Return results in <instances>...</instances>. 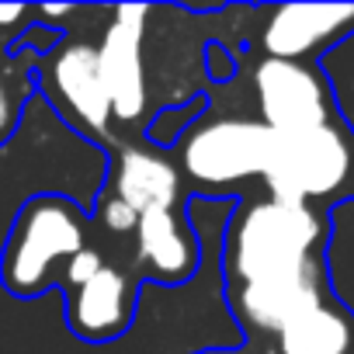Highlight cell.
<instances>
[{"mask_svg":"<svg viewBox=\"0 0 354 354\" xmlns=\"http://www.w3.org/2000/svg\"><path fill=\"white\" fill-rule=\"evenodd\" d=\"M326 216L271 195L233 198L219 240L223 292L264 285L326 264Z\"/></svg>","mask_w":354,"mask_h":354,"instance_id":"cell-1","label":"cell"},{"mask_svg":"<svg viewBox=\"0 0 354 354\" xmlns=\"http://www.w3.org/2000/svg\"><path fill=\"white\" fill-rule=\"evenodd\" d=\"M94 243L91 212L59 192L32 195L8 230L0 250V285L15 299H39L59 285L66 264Z\"/></svg>","mask_w":354,"mask_h":354,"instance_id":"cell-2","label":"cell"},{"mask_svg":"<svg viewBox=\"0 0 354 354\" xmlns=\"http://www.w3.org/2000/svg\"><path fill=\"white\" fill-rule=\"evenodd\" d=\"M274 132L247 115H198L167 149L192 198H226L261 181Z\"/></svg>","mask_w":354,"mask_h":354,"instance_id":"cell-3","label":"cell"},{"mask_svg":"<svg viewBox=\"0 0 354 354\" xmlns=\"http://www.w3.org/2000/svg\"><path fill=\"white\" fill-rule=\"evenodd\" d=\"M192 195L174 156L146 139L118 142L108 153V174L97 202L87 209L94 233L118 250L129 247L136 219L149 209H188Z\"/></svg>","mask_w":354,"mask_h":354,"instance_id":"cell-4","label":"cell"},{"mask_svg":"<svg viewBox=\"0 0 354 354\" xmlns=\"http://www.w3.org/2000/svg\"><path fill=\"white\" fill-rule=\"evenodd\" d=\"M66 326L84 344H111L129 333L139 309V278L104 243L84 247L59 274Z\"/></svg>","mask_w":354,"mask_h":354,"instance_id":"cell-5","label":"cell"},{"mask_svg":"<svg viewBox=\"0 0 354 354\" xmlns=\"http://www.w3.org/2000/svg\"><path fill=\"white\" fill-rule=\"evenodd\" d=\"M354 174V136L340 125H319L309 132L278 136L264 167V195L319 209L337 198Z\"/></svg>","mask_w":354,"mask_h":354,"instance_id":"cell-6","label":"cell"},{"mask_svg":"<svg viewBox=\"0 0 354 354\" xmlns=\"http://www.w3.org/2000/svg\"><path fill=\"white\" fill-rule=\"evenodd\" d=\"M35 91H42L53 111L87 142L101 146L104 153H111L122 142L115 132L111 104H108L101 70H97V42L63 32L59 42L39 56Z\"/></svg>","mask_w":354,"mask_h":354,"instance_id":"cell-7","label":"cell"},{"mask_svg":"<svg viewBox=\"0 0 354 354\" xmlns=\"http://www.w3.org/2000/svg\"><path fill=\"white\" fill-rule=\"evenodd\" d=\"M153 8H115L104 35L97 39V70L111 104V122L122 142L146 139L153 122V84H149V56H146V21Z\"/></svg>","mask_w":354,"mask_h":354,"instance_id":"cell-8","label":"cell"},{"mask_svg":"<svg viewBox=\"0 0 354 354\" xmlns=\"http://www.w3.org/2000/svg\"><path fill=\"white\" fill-rule=\"evenodd\" d=\"M250 91L257 122L278 136L309 132L337 118L333 94L316 63H292V59H254Z\"/></svg>","mask_w":354,"mask_h":354,"instance_id":"cell-9","label":"cell"},{"mask_svg":"<svg viewBox=\"0 0 354 354\" xmlns=\"http://www.w3.org/2000/svg\"><path fill=\"white\" fill-rule=\"evenodd\" d=\"M247 49L264 59L319 63L337 42L354 32V4H278L254 11Z\"/></svg>","mask_w":354,"mask_h":354,"instance_id":"cell-10","label":"cell"},{"mask_svg":"<svg viewBox=\"0 0 354 354\" xmlns=\"http://www.w3.org/2000/svg\"><path fill=\"white\" fill-rule=\"evenodd\" d=\"M122 264L153 285L177 288L198 274L202 268V240L188 209H149L136 219L132 240L122 254Z\"/></svg>","mask_w":354,"mask_h":354,"instance_id":"cell-11","label":"cell"},{"mask_svg":"<svg viewBox=\"0 0 354 354\" xmlns=\"http://www.w3.org/2000/svg\"><path fill=\"white\" fill-rule=\"evenodd\" d=\"M264 351L268 354H354V313L337 295H326L323 302L288 319Z\"/></svg>","mask_w":354,"mask_h":354,"instance_id":"cell-12","label":"cell"},{"mask_svg":"<svg viewBox=\"0 0 354 354\" xmlns=\"http://www.w3.org/2000/svg\"><path fill=\"white\" fill-rule=\"evenodd\" d=\"M39 49L18 39L4 63H0V146H8L25 118V104L35 94V70H39Z\"/></svg>","mask_w":354,"mask_h":354,"instance_id":"cell-13","label":"cell"},{"mask_svg":"<svg viewBox=\"0 0 354 354\" xmlns=\"http://www.w3.org/2000/svg\"><path fill=\"white\" fill-rule=\"evenodd\" d=\"M316 66L333 94V108H337L340 125L354 136V32L344 42H337L326 56H319Z\"/></svg>","mask_w":354,"mask_h":354,"instance_id":"cell-14","label":"cell"},{"mask_svg":"<svg viewBox=\"0 0 354 354\" xmlns=\"http://www.w3.org/2000/svg\"><path fill=\"white\" fill-rule=\"evenodd\" d=\"M195 354H268V351L254 347V344H236V347H205V351H195Z\"/></svg>","mask_w":354,"mask_h":354,"instance_id":"cell-15","label":"cell"},{"mask_svg":"<svg viewBox=\"0 0 354 354\" xmlns=\"http://www.w3.org/2000/svg\"><path fill=\"white\" fill-rule=\"evenodd\" d=\"M8 49H11V42H4V39H0V63H4V56H8Z\"/></svg>","mask_w":354,"mask_h":354,"instance_id":"cell-16","label":"cell"}]
</instances>
